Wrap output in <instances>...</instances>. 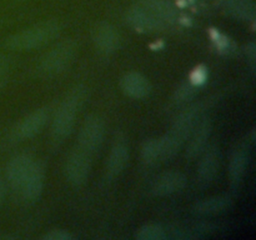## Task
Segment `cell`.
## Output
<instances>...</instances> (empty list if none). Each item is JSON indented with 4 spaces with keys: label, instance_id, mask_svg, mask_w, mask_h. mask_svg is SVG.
I'll return each mask as SVG.
<instances>
[{
    "label": "cell",
    "instance_id": "30bf717a",
    "mask_svg": "<svg viewBox=\"0 0 256 240\" xmlns=\"http://www.w3.org/2000/svg\"><path fill=\"white\" fill-rule=\"evenodd\" d=\"M212 124L209 118H204L202 120H199L195 129L192 130V135L189 136L190 140L186 148L188 159H196L206 149V144L210 139V135H212Z\"/></svg>",
    "mask_w": 256,
    "mask_h": 240
},
{
    "label": "cell",
    "instance_id": "e0dca14e",
    "mask_svg": "<svg viewBox=\"0 0 256 240\" xmlns=\"http://www.w3.org/2000/svg\"><path fill=\"white\" fill-rule=\"evenodd\" d=\"M140 5L152 12L160 20H162L165 24L175 22L179 19V12L176 8L168 0H142Z\"/></svg>",
    "mask_w": 256,
    "mask_h": 240
},
{
    "label": "cell",
    "instance_id": "484cf974",
    "mask_svg": "<svg viewBox=\"0 0 256 240\" xmlns=\"http://www.w3.org/2000/svg\"><path fill=\"white\" fill-rule=\"evenodd\" d=\"M10 74V60L5 55H0V89L8 82Z\"/></svg>",
    "mask_w": 256,
    "mask_h": 240
},
{
    "label": "cell",
    "instance_id": "7c38bea8",
    "mask_svg": "<svg viewBox=\"0 0 256 240\" xmlns=\"http://www.w3.org/2000/svg\"><path fill=\"white\" fill-rule=\"evenodd\" d=\"M32 159L28 154L15 155L6 166V180L10 186L19 192L28 172L32 165Z\"/></svg>",
    "mask_w": 256,
    "mask_h": 240
},
{
    "label": "cell",
    "instance_id": "4fadbf2b",
    "mask_svg": "<svg viewBox=\"0 0 256 240\" xmlns=\"http://www.w3.org/2000/svg\"><path fill=\"white\" fill-rule=\"evenodd\" d=\"M186 176L182 172H168L162 174L152 186V194L156 196H166L184 189Z\"/></svg>",
    "mask_w": 256,
    "mask_h": 240
},
{
    "label": "cell",
    "instance_id": "83f0119b",
    "mask_svg": "<svg viewBox=\"0 0 256 240\" xmlns=\"http://www.w3.org/2000/svg\"><path fill=\"white\" fill-rule=\"evenodd\" d=\"M246 55L249 58V62L252 64V68H255V59H256V45L254 42H250L246 46Z\"/></svg>",
    "mask_w": 256,
    "mask_h": 240
},
{
    "label": "cell",
    "instance_id": "d6986e66",
    "mask_svg": "<svg viewBox=\"0 0 256 240\" xmlns=\"http://www.w3.org/2000/svg\"><path fill=\"white\" fill-rule=\"evenodd\" d=\"M232 206V199L229 196H214L196 202L194 212L199 215H216L226 212Z\"/></svg>",
    "mask_w": 256,
    "mask_h": 240
},
{
    "label": "cell",
    "instance_id": "ffe728a7",
    "mask_svg": "<svg viewBox=\"0 0 256 240\" xmlns=\"http://www.w3.org/2000/svg\"><path fill=\"white\" fill-rule=\"evenodd\" d=\"M225 9L232 16L242 20H252L255 18V5L252 0H229Z\"/></svg>",
    "mask_w": 256,
    "mask_h": 240
},
{
    "label": "cell",
    "instance_id": "7402d4cb",
    "mask_svg": "<svg viewBox=\"0 0 256 240\" xmlns=\"http://www.w3.org/2000/svg\"><path fill=\"white\" fill-rule=\"evenodd\" d=\"M166 238L168 234L164 228L155 224L144 225L136 234L138 240H164Z\"/></svg>",
    "mask_w": 256,
    "mask_h": 240
},
{
    "label": "cell",
    "instance_id": "2e32d148",
    "mask_svg": "<svg viewBox=\"0 0 256 240\" xmlns=\"http://www.w3.org/2000/svg\"><path fill=\"white\" fill-rule=\"evenodd\" d=\"M128 162H129V148L124 142L118 140L112 145L109 158H108L106 168L109 175H112V176L119 175L124 170V168L126 166Z\"/></svg>",
    "mask_w": 256,
    "mask_h": 240
},
{
    "label": "cell",
    "instance_id": "603a6c76",
    "mask_svg": "<svg viewBox=\"0 0 256 240\" xmlns=\"http://www.w3.org/2000/svg\"><path fill=\"white\" fill-rule=\"evenodd\" d=\"M142 159L146 164L155 162L160 159V144L159 139H149L142 146Z\"/></svg>",
    "mask_w": 256,
    "mask_h": 240
},
{
    "label": "cell",
    "instance_id": "ba28073f",
    "mask_svg": "<svg viewBox=\"0 0 256 240\" xmlns=\"http://www.w3.org/2000/svg\"><path fill=\"white\" fill-rule=\"evenodd\" d=\"M200 112H202V105H190L189 108H186L184 112L178 115L176 119L172 122L170 132L175 135L180 142H184L185 140L189 139L192 130L195 129V126L199 122Z\"/></svg>",
    "mask_w": 256,
    "mask_h": 240
},
{
    "label": "cell",
    "instance_id": "52a82bcc",
    "mask_svg": "<svg viewBox=\"0 0 256 240\" xmlns=\"http://www.w3.org/2000/svg\"><path fill=\"white\" fill-rule=\"evenodd\" d=\"M126 22L132 28H134L138 32H160L165 28V22L160 20L159 18L155 16L152 12L145 9L144 6L139 5L132 9H130L126 14Z\"/></svg>",
    "mask_w": 256,
    "mask_h": 240
},
{
    "label": "cell",
    "instance_id": "44dd1931",
    "mask_svg": "<svg viewBox=\"0 0 256 240\" xmlns=\"http://www.w3.org/2000/svg\"><path fill=\"white\" fill-rule=\"evenodd\" d=\"M159 144H160V159L168 162V160L172 159V158L179 152V150L182 149L184 142H180L175 135H172V132H169V134L160 138Z\"/></svg>",
    "mask_w": 256,
    "mask_h": 240
},
{
    "label": "cell",
    "instance_id": "3957f363",
    "mask_svg": "<svg viewBox=\"0 0 256 240\" xmlns=\"http://www.w3.org/2000/svg\"><path fill=\"white\" fill-rule=\"evenodd\" d=\"M78 45L72 40H65L55 45L40 60V70L44 74H58L69 68L76 55Z\"/></svg>",
    "mask_w": 256,
    "mask_h": 240
},
{
    "label": "cell",
    "instance_id": "8992f818",
    "mask_svg": "<svg viewBox=\"0 0 256 240\" xmlns=\"http://www.w3.org/2000/svg\"><path fill=\"white\" fill-rule=\"evenodd\" d=\"M222 164V152L216 145L206 148L202 152V160L198 168V184L200 186H209L215 179Z\"/></svg>",
    "mask_w": 256,
    "mask_h": 240
},
{
    "label": "cell",
    "instance_id": "4316f807",
    "mask_svg": "<svg viewBox=\"0 0 256 240\" xmlns=\"http://www.w3.org/2000/svg\"><path fill=\"white\" fill-rule=\"evenodd\" d=\"M205 79H206V72H205L204 69H195L194 72V76L192 78V84H195L196 86H199L200 84H202V82H205Z\"/></svg>",
    "mask_w": 256,
    "mask_h": 240
},
{
    "label": "cell",
    "instance_id": "d4e9b609",
    "mask_svg": "<svg viewBox=\"0 0 256 240\" xmlns=\"http://www.w3.org/2000/svg\"><path fill=\"white\" fill-rule=\"evenodd\" d=\"M72 234L69 232L68 230L64 229H54V230H50L49 232L42 236V239L45 240H72Z\"/></svg>",
    "mask_w": 256,
    "mask_h": 240
},
{
    "label": "cell",
    "instance_id": "5b68a950",
    "mask_svg": "<svg viewBox=\"0 0 256 240\" xmlns=\"http://www.w3.org/2000/svg\"><path fill=\"white\" fill-rule=\"evenodd\" d=\"M90 170H92V158L89 152L80 148L75 149L68 158L66 166H65V174L70 184L75 186L84 184L89 178Z\"/></svg>",
    "mask_w": 256,
    "mask_h": 240
},
{
    "label": "cell",
    "instance_id": "6da1fadb",
    "mask_svg": "<svg viewBox=\"0 0 256 240\" xmlns=\"http://www.w3.org/2000/svg\"><path fill=\"white\" fill-rule=\"evenodd\" d=\"M60 25L56 22H44L5 38L2 45L12 50H32L44 46L56 38Z\"/></svg>",
    "mask_w": 256,
    "mask_h": 240
},
{
    "label": "cell",
    "instance_id": "9a60e30c",
    "mask_svg": "<svg viewBox=\"0 0 256 240\" xmlns=\"http://www.w3.org/2000/svg\"><path fill=\"white\" fill-rule=\"evenodd\" d=\"M120 86L125 94L135 98V99H142V98L148 96L152 92V85H150L149 80L144 75L136 72H126L122 78Z\"/></svg>",
    "mask_w": 256,
    "mask_h": 240
},
{
    "label": "cell",
    "instance_id": "7a4b0ae2",
    "mask_svg": "<svg viewBox=\"0 0 256 240\" xmlns=\"http://www.w3.org/2000/svg\"><path fill=\"white\" fill-rule=\"evenodd\" d=\"M82 99V92L75 89L58 108L52 124V132L55 139H64L72 132Z\"/></svg>",
    "mask_w": 256,
    "mask_h": 240
},
{
    "label": "cell",
    "instance_id": "ac0fdd59",
    "mask_svg": "<svg viewBox=\"0 0 256 240\" xmlns=\"http://www.w3.org/2000/svg\"><path fill=\"white\" fill-rule=\"evenodd\" d=\"M248 162H249V155H248L246 146H239L232 152L229 164V174L232 185L239 184L242 178L244 176Z\"/></svg>",
    "mask_w": 256,
    "mask_h": 240
},
{
    "label": "cell",
    "instance_id": "f1b7e54d",
    "mask_svg": "<svg viewBox=\"0 0 256 240\" xmlns=\"http://www.w3.org/2000/svg\"><path fill=\"white\" fill-rule=\"evenodd\" d=\"M4 192H5V185L4 180H2V172H0V205H2V199H4Z\"/></svg>",
    "mask_w": 256,
    "mask_h": 240
},
{
    "label": "cell",
    "instance_id": "8fae6325",
    "mask_svg": "<svg viewBox=\"0 0 256 240\" xmlns=\"http://www.w3.org/2000/svg\"><path fill=\"white\" fill-rule=\"evenodd\" d=\"M92 40L99 52L110 54L115 52L119 45V35L109 22H100L92 30Z\"/></svg>",
    "mask_w": 256,
    "mask_h": 240
},
{
    "label": "cell",
    "instance_id": "5bb4252c",
    "mask_svg": "<svg viewBox=\"0 0 256 240\" xmlns=\"http://www.w3.org/2000/svg\"><path fill=\"white\" fill-rule=\"evenodd\" d=\"M48 122V110L38 109L30 112L26 118L20 122L16 128V135L19 139H30L42 132Z\"/></svg>",
    "mask_w": 256,
    "mask_h": 240
},
{
    "label": "cell",
    "instance_id": "9c48e42d",
    "mask_svg": "<svg viewBox=\"0 0 256 240\" xmlns=\"http://www.w3.org/2000/svg\"><path fill=\"white\" fill-rule=\"evenodd\" d=\"M45 179V168L42 162H32V168L28 172L19 192H22V198L26 202H36L42 192Z\"/></svg>",
    "mask_w": 256,
    "mask_h": 240
},
{
    "label": "cell",
    "instance_id": "277c9868",
    "mask_svg": "<svg viewBox=\"0 0 256 240\" xmlns=\"http://www.w3.org/2000/svg\"><path fill=\"white\" fill-rule=\"evenodd\" d=\"M105 136L104 122L96 115H92L84 122L78 135L80 149L85 150L90 155L96 152L102 146Z\"/></svg>",
    "mask_w": 256,
    "mask_h": 240
},
{
    "label": "cell",
    "instance_id": "cb8c5ba5",
    "mask_svg": "<svg viewBox=\"0 0 256 240\" xmlns=\"http://www.w3.org/2000/svg\"><path fill=\"white\" fill-rule=\"evenodd\" d=\"M198 92V86L192 84V82H185V84L180 85L175 92V102H184L194 98V95Z\"/></svg>",
    "mask_w": 256,
    "mask_h": 240
}]
</instances>
